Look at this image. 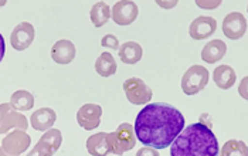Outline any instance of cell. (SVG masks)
Listing matches in <instances>:
<instances>
[{
    "mask_svg": "<svg viewBox=\"0 0 248 156\" xmlns=\"http://www.w3.org/2000/svg\"><path fill=\"white\" fill-rule=\"evenodd\" d=\"M209 70L203 65H191L182 77V90L186 95L199 94L209 84Z\"/></svg>",
    "mask_w": 248,
    "mask_h": 156,
    "instance_id": "cell-4",
    "label": "cell"
},
{
    "mask_svg": "<svg viewBox=\"0 0 248 156\" xmlns=\"http://www.w3.org/2000/svg\"><path fill=\"white\" fill-rule=\"evenodd\" d=\"M213 79L218 88L229 90L235 84L237 76H235V71L230 65L223 64V65L216 67V70L213 71Z\"/></svg>",
    "mask_w": 248,
    "mask_h": 156,
    "instance_id": "cell-16",
    "label": "cell"
},
{
    "mask_svg": "<svg viewBox=\"0 0 248 156\" xmlns=\"http://www.w3.org/2000/svg\"><path fill=\"white\" fill-rule=\"evenodd\" d=\"M136 156H160L157 149H153V148H149V146H143L140 148L138 152H136Z\"/></svg>",
    "mask_w": 248,
    "mask_h": 156,
    "instance_id": "cell-26",
    "label": "cell"
},
{
    "mask_svg": "<svg viewBox=\"0 0 248 156\" xmlns=\"http://www.w3.org/2000/svg\"><path fill=\"white\" fill-rule=\"evenodd\" d=\"M157 4L159 6H162V7H165V9H170V7H173L174 4H176V1H157Z\"/></svg>",
    "mask_w": 248,
    "mask_h": 156,
    "instance_id": "cell-29",
    "label": "cell"
},
{
    "mask_svg": "<svg viewBox=\"0 0 248 156\" xmlns=\"http://www.w3.org/2000/svg\"><path fill=\"white\" fill-rule=\"evenodd\" d=\"M30 121H31V122H30L31 126H33L36 131L46 132V131L51 129V126H53L54 122L57 121V114H56V111H53L51 108H40V109L33 112Z\"/></svg>",
    "mask_w": 248,
    "mask_h": 156,
    "instance_id": "cell-14",
    "label": "cell"
},
{
    "mask_svg": "<svg viewBox=\"0 0 248 156\" xmlns=\"http://www.w3.org/2000/svg\"><path fill=\"white\" fill-rule=\"evenodd\" d=\"M139 9L135 1L121 0L111 9V17L119 26H129L138 17Z\"/></svg>",
    "mask_w": 248,
    "mask_h": 156,
    "instance_id": "cell-9",
    "label": "cell"
},
{
    "mask_svg": "<svg viewBox=\"0 0 248 156\" xmlns=\"http://www.w3.org/2000/svg\"><path fill=\"white\" fill-rule=\"evenodd\" d=\"M218 156H248L247 145L243 140L230 139L223 145Z\"/></svg>",
    "mask_w": 248,
    "mask_h": 156,
    "instance_id": "cell-22",
    "label": "cell"
},
{
    "mask_svg": "<svg viewBox=\"0 0 248 156\" xmlns=\"http://www.w3.org/2000/svg\"><path fill=\"white\" fill-rule=\"evenodd\" d=\"M16 111H30L34 107V97L24 90H19L15 94H12L10 102H9Z\"/></svg>",
    "mask_w": 248,
    "mask_h": 156,
    "instance_id": "cell-20",
    "label": "cell"
},
{
    "mask_svg": "<svg viewBox=\"0 0 248 156\" xmlns=\"http://www.w3.org/2000/svg\"><path fill=\"white\" fill-rule=\"evenodd\" d=\"M185 117L170 104L153 102L139 111L135 121L136 139L153 149H166L183 131Z\"/></svg>",
    "mask_w": 248,
    "mask_h": 156,
    "instance_id": "cell-1",
    "label": "cell"
},
{
    "mask_svg": "<svg viewBox=\"0 0 248 156\" xmlns=\"http://www.w3.org/2000/svg\"><path fill=\"white\" fill-rule=\"evenodd\" d=\"M31 143V138L21 129H15L10 134H7L1 140V149L7 154V155L19 156L24 151H27V148Z\"/></svg>",
    "mask_w": 248,
    "mask_h": 156,
    "instance_id": "cell-7",
    "label": "cell"
},
{
    "mask_svg": "<svg viewBox=\"0 0 248 156\" xmlns=\"http://www.w3.org/2000/svg\"><path fill=\"white\" fill-rule=\"evenodd\" d=\"M101 46H104V47H108V48H119V41L118 39L112 36V34H107V36H104L102 40H101Z\"/></svg>",
    "mask_w": 248,
    "mask_h": 156,
    "instance_id": "cell-25",
    "label": "cell"
},
{
    "mask_svg": "<svg viewBox=\"0 0 248 156\" xmlns=\"http://www.w3.org/2000/svg\"><path fill=\"white\" fill-rule=\"evenodd\" d=\"M124 91L128 101L134 105H145L153 97L152 90L143 79L138 77L128 78L124 82Z\"/></svg>",
    "mask_w": 248,
    "mask_h": 156,
    "instance_id": "cell-5",
    "label": "cell"
},
{
    "mask_svg": "<svg viewBox=\"0 0 248 156\" xmlns=\"http://www.w3.org/2000/svg\"><path fill=\"white\" fill-rule=\"evenodd\" d=\"M218 152L217 138L202 122L185 128L170 145V156H218Z\"/></svg>",
    "mask_w": 248,
    "mask_h": 156,
    "instance_id": "cell-2",
    "label": "cell"
},
{
    "mask_svg": "<svg viewBox=\"0 0 248 156\" xmlns=\"http://www.w3.org/2000/svg\"><path fill=\"white\" fill-rule=\"evenodd\" d=\"M4 53H6V44H4L3 36L0 34V62H1V60L4 57Z\"/></svg>",
    "mask_w": 248,
    "mask_h": 156,
    "instance_id": "cell-28",
    "label": "cell"
},
{
    "mask_svg": "<svg viewBox=\"0 0 248 156\" xmlns=\"http://www.w3.org/2000/svg\"><path fill=\"white\" fill-rule=\"evenodd\" d=\"M38 140L43 142L44 145H47L48 148H51L53 152L56 154L58 149H60V146H61L62 135H61V131H58V129H48V131H46L41 135V138Z\"/></svg>",
    "mask_w": 248,
    "mask_h": 156,
    "instance_id": "cell-23",
    "label": "cell"
},
{
    "mask_svg": "<svg viewBox=\"0 0 248 156\" xmlns=\"http://www.w3.org/2000/svg\"><path fill=\"white\" fill-rule=\"evenodd\" d=\"M247 31V20L243 13L232 12L223 20V33L230 40L241 39Z\"/></svg>",
    "mask_w": 248,
    "mask_h": 156,
    "instance_id": "cell-10",
    "label": "cell"
},
{
    "mask_svg": "<svg viewBox=\"0 0 248 156\" xmlns=\"http://www.w3.org/2000/svg\"><path fill=\"white\" fill-rule=\"evenodd\" d=\"M29 128L27 118L16 111L9 102L0 104V134H7L10 129L26 131Z\"/></svg>",
    "mask_w": 248,
    "mask_h": 156,
    "instance_id": "cell-6",
    "label": "cell"
},
{
    "mask_svg": "<svg viewBox=\"0 0 248 156\" xmlns=\"http://www.w3.org/2000/svg\"><path fill=\"white\" fill-rule=\"evenodd\" d=\"M53 155H54L53 149H51V148H48L47 145H44L43 142H40V140H38L37 145H34V148L29 152V155L27 156H53Z\"/></svg>",
    "mask_w": 248,
    "mask_h": 156,
    "instance_id": "cell-24",
    "label": "cell"
},
{
    "mask_svg": "<svg viewBox=\"0 0 248 156\" xmlns=\"http://www.w3.org/2000/svg\"><path fill=\"white\" fill-rule=\"evenodd\" d=\"M95 71L101 77H111L116 73V61L108 51L102 53L95 61Z\"/></svg>",
    "mask_w": 248,
    "mask_h": 156,
    "instance_id": "cell-19",
    "label": "cell"
},
{
    "mask_svg": "<svg viewBox=\"0 0 248 156\" xmlns=\"http://www.w3.org/2000/svg\"><path fill=\"white\" fill-rule=\"evenodd\" d=\"M0 156H13V155H7V154H6V152H4V151L0 148Z\"/></svg>",
    "mask_w": 248,
    "mask_h": 156,
    "instance_id": "cell-30",
    "label": "cell"
},
{
    "mask_svg": "<svg viewBox=\"0 0 248 156\" xmlns=\"http://www.w3.org/2000/svg\"><path fill=\"white\" fill-rule=\"evenodd\" d=\"M90 17L95 27H102L108 23L111 17V9L105 1H96L90 12Z\"/></svg>",
    "mask_w": 248,
    "mask_h": 156,
    "instance_id": "cell-21",
    "label": "cell"
},
{
    "mask_svg": "<svg viewBox=\"0 0 248 156\" xmlns=\"http://www.w3.org/2000/svg\"><path fill=\"white\" fill-rule=\"evenodd\" d=\"M87 151L91 156H108L111 149L107 142V132L94 134L87 139Z\"/></svg>",
    "mask_w": 248,
    "mask_h": 156,
    "instance_id": "cell-18",
    "label": "cell"
},
{
    "mask_svg": "<svg viewBox=\"0 0 248 156\" xmlns=\"http://www.w3.org/2000/svg\"><path fill=\"white\" fill-rule=\"evenodd\" d=\"M226 53H227V44L223 40H211L203 47L202 59L207 64H216L226 56Z\"/></svg>",
    "mask_w": 248,
    "mask_h": 156,
    "instance_id": "cell-15",
    "label": "cell"
},
{
    "mask_svg": "<svg viewBox=\"0 0 248 156\" xmlns=\"http://www.w3.org/2000/svg\"><path fill=\"white\" fill-rule=\"evenodd\" d=\"M107 142L115 155L121 156L125 152L134 149L136 145V135H135L134 126L131 124H121L115 132H107Z\"/></svg>",
    "mask_w": 248,
    "mask_h": 156,
    "instance_id": "cell-3",
    "label": "cell"
},
{
    "mask_svg": "<svg viewBox=\"0 0 248 156\" xmlns=\"http://www.w3.org/2000/svg\"><path fill=\"white\" fill-rule=\"evenodd\" d=\"M221 1H197V6L200 7H209V9H216L217 6H220Z\"/></svg>",
    "mask_w": 248,
    "mask_h": 156,
    "instance_id": "cell-27",
    "label": "cell"
},
{
    "mask_svg": "<svg viewBox=\"0 0 248 156\" xmlns=\"http://www.w3.org/2000/svg\"><path fill=\"white\" fill-rule=\"evenodd\" d=\"M4 4H6V1H0V7H1V6H4Z\"/></svg>",
    "mask_w": 248,
    "mask_h": 156,
    "instance_id": "cell-31",
    "label": "cell"
},
{
    "mask_svg": "<svg viewBox=\"0 0 248 156\" xmlns=\"http://www.w3.org/2000/svg\"><path fill=\"white\" fill-rule=\"evenodd\" d=\"M142 54H143V50H142L140 44L136 41L124 43L119 47V59L122 62H125L128 65H132V64H136L138 61H140Z\"/></svg>",
    "mask_w": 248,
    "mask_h": 156,
    "instance_id": "cell-17",
    "label": "cell"
},
{
    "mask_svg": "<svg viewBox=\"0 0 248 156\" xmlns=\"http://www.w3.org/2000/svg\"><path fill=\"white\" fill-rule=\"evenodd\" d=\"M34 37H36L34 26L29 21H23L13 29L12 36H10V44L15 50L23 51L31 46Z\"/></svg>",
    "mask_w": 248,
    "mask_h": 156,
    "instance_id": "cell-8",
    "label": "cell"
},
{
    "mask_svg": "<svg viewBox=\"0 0 248 156\" xmlns=\"http://www.w3.org/2000/svg\"><path fill=\"white\" fill-rule=\"evenodd\" d=\"M76 57V46L70 40H58L51 47V59L60 65L70 64Z\"/></svg>",
    "mask_w": 248,
    "mask_h": 156,
    "instance_id": "cell-13",
    "label": "cell"
},
{
    "mask_svg": "<svg viewBox=\"0 0 248 156\" xmlns=\"http://www.w3.org/2000/svg\"><path fill=\"white\" fill-rule=\"evenodd\" d=\"M217 29V21L210 16H199L196 20H193L189 27V34L191 39L204 40L214 34Z\"/></svg>",
    "mask_w": 248,
    "mask_h": 156,
    "instance_id": "cell-12",
    "label": "cell"
},
{
    "mask_svg": "<svg viewBox=\"0 0 248 156\" xmlns=\"http://www.w3.org/2000/svg\"><path fill=\"white\" fill-rule=\"evenodd\" d=\"M102 117V108L96 104H85L77 111V122L87 131H93L99 126Z\"/></svg>",
    "mask_w": 248,
    "mask_h": 156,
    "instance_id": "cell-11",
    "label": "cell"
}]
</instances>
